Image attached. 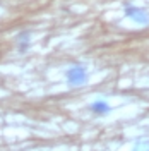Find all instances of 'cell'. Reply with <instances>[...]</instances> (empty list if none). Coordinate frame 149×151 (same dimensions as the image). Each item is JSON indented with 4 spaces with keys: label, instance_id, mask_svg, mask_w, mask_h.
Listing matches in <instances>:
<instances>
[{
    "label": "cell",
    "instance_id": "1",
    "mask_svg": "<svg viewBox=\"0 0 149 151\" xmlns=\"http://www.w3.org/2000/svg\"><path fill=\"white\" fill-rule=\"evenodd\" d=\"M75 70V69H74ZM74 70H69V79L72 81V83H81V81H84V74L82 70L79 69V72H74Z\"/></svg>",
    "mask_w": 149,
    "mask_h": 151
},
{
    "label": "cell",
    "instance_id": "2",
    "mask_svg": "<svg viewBox=\"0 0 149 151\" xmlns=\"http://www.w3.org/2000/svg\"><path fill=\"white\" fill-rule=\"evenodd\" d=\"M91 110H96V112H100V113H105V112H108V106L103 105V103H94L93 106H91Z\"/></svg>",
    "mask_w": 149,
    "mask_h": 151
}]
</instances>
